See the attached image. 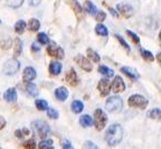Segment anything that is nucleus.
<instances>
[{
    "mask_svg": "<svg viewBox=\"0 0 161 149\" xmlns=\"http://www.w3.org/2000/svg\"><path fill=\"white\" fill-rule=\"evenodd\" d=\"M47 116L52 119H57L59 115H58L57 110L54 109V108H47Z\"/></svg>",
    "mask_w": 161,
    "mask_h": 149,
    "instance_id": "36",
    "label": "nucleus"
},
{
    "mask_svg": "<svg viewBox=\"0 0 161 149\" xmlns=\"http://www.w3.org/2000/svg\"><path fill=\"white\" fill-rule=\"evenodd\" d=\"M38 149H54L53 140L47 139V140H43V141H40L39 145H38Z\"/></svg>",
    "mask_w": 161,
    "mask_h": 149,
    "instance_id": "30",
    "label": "nucleus"
},
{
    "mask_svg": "<svg viewBox=\"0 0 161 149\" xmlns=\"http://www.w3.org/2000/svg\"><path fill=\"white\" fill-rule=\"evenodd\" d=\"M75 62L77 64L78 66H80V68L83 70H85V71L90 72L92 71V69H93V65L91 64V61L87 59V58H85L84 56L82 55H77L75 57Z\"/></svg>",
    "mask_w": 161,
    "mask_h": 149,
    "instance_id": "8",
    "label": "nucleus"
},
{
    "mask_svg": "<svg viewBox=\"0 0 161 149\" xmlns=\"http://www.w3.org/2000/svg\"><path fill=\"white\" fill-rule=\"evenodd\" d=\"M108 11H110V13H112V16H113V17H116V18L119 17L118 11H116V10H114L113 8H108Z\"/></svg>",
    "mask_w": 161,
    "mask_h": 149,
    "instance_id": "46",
    "label": "nucleus"
},
{
    "mask_svg": "<svg viewBox=\"0 0 161 149\" xmlns=\"http://www.w3.org/2000/svg\"><path fill=\"white\" fill-rule=\"evenodd\" d=\"M25 29H26V23L25 21H24V20H18L15 25V31L16 33H19V35H21V33H24Z\"/></svg>",
    "mask_w": 161,
    "mask_h": 149,
    "instance_id": "28",
    "label": "nucleus"
},
{
    "mask_svg": "<svg viewBox=\"0 0 161 149\" xmlns=\"http://www.w3.org/2000/svg\"><path fill=\"white\" fill-rule=\"evenodd\" d=\"M3 98L7 102H16L17 100V91L15 88H9L3 95Z\"/></svg>",
    "mask_w": 161,
    "mask_h": 149,
    "instance_id": "15",
    "label": "nucleus"
},
{
    "mask_svg": "<svg viewBox=\"0 0 161 149\" xmlns=\"http://www.w3.org/2000/svg\"><path fill=\"white\" fill-rule=\"evenodd\" d=\"M121 71L123 72L125 76H128L130 79H132V80L139 79V74L136 71V70L132 69V68H130V67H122V68H121Z\"/></svg>",
    "mask_w": 161,
    "mask_h": 149,
    "instance_id": "17",
    "label": "nucleus"
},
{
    "mask_svg": "<svg viewBox=\"0 0 161 149\" xmlns=\"http://www.w3.org/2000/svg\"><path fill=\"white\" fill-rule=\"evenodd\" d=\"M147 116L150 118V119L157 120V121H161V109L159 108H154V109H151L148 111Z\"/></svg>",
    "mask_w": 161,
    "mask_h": 149,
    "instance_id": "20",
    "label": "nucleus"
},
{
    "mask_svg": "<svg viewBox=\"0 0 161 149\" xmlns=\"http://www.w3.org/2000/svg\"><path fill=\"white\" fill-rule=\"evenodd\" d=\"M123 139V129L119 124L111 125L105 132V141L110 147L119 145Z\"/></svg>",
    "mask_w": 161,
    "mask_h": 149,
    "instance_id": "1",
    "label": "nucleus"
},
{
    "mask_svg": "<svg viewBox=\"0 0 161 149\" xmlns=\"http://www.w3.org/2000/svg\"><path fill=\"white\" fill-rule=\"evenodd\" d=\"M36 76H37V74H36V70L33 67L25 68V70L23 72V79L25 82H29L31 80H34L36 78Z\"/></svg>",
    "mask_w": 161,
    "mask_h": 149,
    "instance_id": "13",
    "label": "nucleus"
},
{
    "mask_svg": "<svg viewBox=\"0 0 161 149\" xmlns=\"http://www.w3.org/2000/svg\"><path fill=\"white\" fill-rule=\"evenodd\" d=\"M116 9H118L119 13L123 16L124 18H126V19L131 18L134 13V10H133V8H132V6L129 5V3H119V5L116 6Z\"/></svg>",
    "mask_w": 161,
    "mask_h": 149,
    "instance_id": "7",
    "label": "nucleus"
},
{
    "mask_svg": "<svg viewBox=\"0 0 161 149\" xmlns=\"http://www.w3.org/2000/svg\"><path fill=\"white\" fill-rule=\"evenodd\" d=\"M93 122L95 125L96 130H102L104 129V127L106 126V122H108V116L102 109H96L94 111V119Z\"/></svg>",
    "mask_w": 161,
    "mask_h": 149,
    "instance_id": "4",
    "label": "nucleus"
},
{
    "mask_svg": "<svg viewBox=\"0 0 161 149\" xmlns=\"http://www.w3.org/2000/svg\"><path fill=\"white\" fill-rule=\"evenodd\" d=\"M55 96L59 101H65L68 97V90L65 87H58L55 90Z\"/></svg>",
    "mask_w": 161,
    "mask_h": 149,
    "instance_id": "16",
    "label": "nucleus"
},
{
    "mask_svg": "<svg viewBox=\"0 0 161 149\" xmlns=\"http://www.w3.org/2000/svg\"><path fill=\"white\" fill-rule=\"evenodd\" d=\"M47 54L50 57L57 58V59H63L64 58V50L55 44H52L50 46H48Z\"/></svg>",
    "mask_w": 161,
    "mask_h": 149,
    "instance_id": "9",
    "label": "nucleus"
},
{
    "mask_svg": "<svg viewBox=\"0 0 161 149\" xmlns=\"http://www.w3.org/2000/svg\"><path fill=\"white\" fill-rule=\"evenodd\" d=\"M38 3H39V0H31L30 5H31V6H35V5H38Z\"/></svg>",
    "mask_w": 161,
    "mask_h": 149,
    "instance_id": "48",
    "label": "nucleus"
},
{
    "mask_svg": "<svg viewBox=\"0 0 161 149\" xmlns=\"http://www.w3.org/2000/svg\"><path fill=\"white\" fill-rule=\"evenodd\" d=\"M62 71V64L58 61H52L49 65V72L53 76H58Z\"/></svg>",
    "mask_w": 161,
    "mask_h": 149,
    "instance_id": "18",
    "label": "nucleus"
},
{
    "mask_svg": "<svg viewBox=\"0 0 161 149\" xmlns=\"http://www.w3.org/2000/svg\"><path fill=\"white\" fill-rule=\"evenodd\" d=\"M5 126H6V119L3 118V117L0 116V130L3 129V128H5Z\"/></svg>",
    "mask_w": 161,
    "mask_h": 149,
    "instance_id": "45",
    "label": "nucleus"
},
{
    "mask_svg": "<svg viewBox=\"0 0 161 149\" xmlns=\"http://www.w3.org/2000/svg\"><path fill=\"white\" fill-rule=\"evenodd\" d=\"M62 147H63V149H72V144H70L68 140H63V142H62Z\"/></svg>",
    "mask_w": 161,
    "mask_h": 149,
    "instance_id": "42",
    "label": "nucleus"
},
{
    "mask_svg": "<svg viewBox=\"0 0 161 149\" xmlns=\"http://www.w3.org/2000/svg\"><path fill=\"white\" fill-rule=\"evenodd\" d=\"M128 104L130 107H136V108H140V109H144L148 106V99L141 95H132L128 100Z\"/></svg>",
    "mask_w": 161,
    "mask_h": 149,
    "instance_id": "5",
    "label": "nucleus"
},
{
    "mask_svg": "<svg viewBox=\"0 0 161 149\" xmlns=\"http://www.w3.org/2000/svg\"><path fill=\"white\" fill-rule=\"evenodd\" d=\"M24 3V0H10L9 1V6L13 8H17L19 6H21Z\"/></svg>",
    "mask_w": 161,
    "mask_h": 149,
    "instance_id": "40",
    "label": "nucleus"
},
{
    "mask_svg": "<svg viewBox=\"0 0 161 149\" xmlns=\"http://www.w3.org/2000/svg\"><path fill=\"white\" fill-rule=\"evenodd\" d=\"M24 147H25V149H35L36 148L35 139H29L26 142H24Z\"/></svg>",
    "mask_w": 161,
    "mask_h": 149,
    "instance_id": "38",
    "label": "nucleus"
},
{
    "mask_svg": "<svg viewBox=\"0 0 161 149\" xmlns=\"http://www.w3.org/2000/svg\"><path fill=\"white\" fill-rule=\"evenodd\" d=\"M35 105H36V108L38 110H47L48 108V104L46 100H43V99H37L35 101Z\"/></svg>",
    "mask_w": 161,
    "mask_h": 149,
    "instance_id": "32",
    "label": "nucleus"
},
{
    "mask_svg": "<svg viewBox=\"0 0 161 149\" xmlns=\"http://www.w3.org/2000/svg\"><path fill=\"white\" fill-rule=\"evenodd\" d=\"M97 70H98V72H100V74H102L103 76H105V77H108V78L113 77V76H114L113 70L111 69V68L106 67V66H100Z\"/></svg>",
    "mask_w": 161,
    "mask_h": 149,
    "instance_id": "25",
    "label": "nucleus"
},
{
    "mask_svg": "<svg viewBox=\"0 0 161 149\" xmlns=\"http://www.w3.org/2000/svg\"><path fill=\"white\" fill-rule=\"evenodd\" d=\"M86 52H87V57L90 58V59L92 60L93 62H100L101 57H100V55H98L97 52L95 51V50L88 48V49L86 50Z\"/></svg>",
    "mask_w": 161,
    "mask_h": 149,
    "instance_id": "26",
    "label": "nucleus"
},
{
    "mask_svg": "<svg viewBox=\"0 0 161 149\" xmlns=\"http://www.w3.org/2000/svg\"><path fill=\"white\" fill-rule=\"evenodd\" d=\"M23 51V42L19 38L15 40V47H14V56L15 57H19Z\"/></svg>",
    "mask_w": 161,
    "mask_h": 149,
    "instance_id": "24",
    "label": "nucleus"
},
{
    "mask_svg": "<svg viewBox=\"0 0 161 149\" xmlns=\"http://www.w3.org/2000/svg\"><path fill=\"white\" fill-rule=\"evenodd\" d=\"M80 126L84 127V128H87V127L92 126L93 119H92V117L88 116V115H83V116H80Z\"/></svg>",
    "mask_w": 161,
    "mask_h": 149,
    "instance_id": "21",
    "label": "nucleus"
},
{
    "mask_svg": "<svg viewBox=\"0 0 161 149\" xmlns=\"http://www.w3.org/2000/svg\"><path fill=\"white\" fill-rule=\"evenodd\" d=\"M97 89H98V91H100L101 96H103V97L108 96V92H110V89H111V84H110V80H108V77L103 78V79H101L100 81H98Z\"/></svg>",
    "mask_w": 161,
    "mask_h": 149,
    "instance_id": "10",
    "label": "nucleus"
},
{
    "mask_svg": "<svg viewBox=\"0 0 161 149\" xmlns=\"http://www.w3.org/2000/svg\"><path fill=\"white\" fill-rule=\"evenodd\" d=\"M105 18H106V13L104 11H98L96 13V20L97 21H103V20H105Z\"/></svg>",
    "mask_w": 161,
    "mask_h": 149,
    "instance_id": "41",
    "label": "nucleus"
},
{
    "mask_svg": "<svg viewBox=\"0 0 161 149\" xmlns=\"http://www.w3.org/2000/svg\"><path fill=\"white\" fill-rule=\"evenodd\" d=\"M65 81L67 82L69 86H77V85L80 84L77 74H76V71L73 69V68H72V69H69L67 72H66Z\"/></svg>",
    "mask_w": 161,
    "mask_h": 149,
    "instance_id": "12",
    "label": "nucleus"
},
{
    "mask_svg": "<svg viewBox=\"0 0 161 149\" xmlns=\"http://www.w3.org/2000/svg\"><path fill=\"white\" fill-rule=\"evenodd\" d=\"M141 56H142V58H143L146 61L148 62H152L154 60V57L153 55H152V52L148 51V50H144V49H141Z\"/></svg>",
    "mask_w": 161,
    "mask_h": 149,
    "instance_id": "29",
    "label": "nucleus"
},
{
    "mask_svg": "<svg viewBox=\"0 0 161 149\" xmlns=\"http://www.w3.org/2000/svg\"><path fill=\"white\" fill-rule=\"evenodd\" d=\"M95 33H97L98 36H103V37H106L108 35V28L103 25H97L95 27Z\"/></svg>",
    "mask_w": 161,
    "mask_h": 149,
    "instance_id": "31",
    "label": "nucleus"
},
{
    "mask_svg": "<svg viewBox=\"0 0 161 149\" xmlns=\"http://www.w3.org/2000/svg\"><path fill=\"white\" fill-rule=\"evenodd\" d=\"M83 149H100L93 141H90V140H86L83 145Z\"/></svg>",
    "mask_w": 161,
    "mask_h": 149,
    "instance_id": "39",
    "label": "nucleus"
},
{
    "mask_svg": "<svg viewBox=\"0 0 161 149\" xmlns=\"http://www.w3.org/2000/svg\"><path fill=\"white\" fill-rule=\"evenodd\" d=\"M157 60H158V62L160 64V66H161V52H159L158 55H157Z\"/></svg>",
    "mask_w": 161,
    "mask_h": 149,
    "instance_id": "47",
    "label": "nucleus"
},
{
    "mask_svg": "<svg viewBox=\"0 0 161 149\" xmlns=\"http://www.w3.org/2000/svg\"><path fill=\"white\" fill-rule=\"evenodd\" d=\"M37 39H38V41L42 44V45H48V44H49V38H48V36L46 35L45 33H38Z\"/></svg>",
    "mask_w": 161,
    "mask_h": 149,
    "instance_id": "33",
    "label": "nucleus"
},
{
    "mask_svg": "<svg viewBox=\"0 0 161 149\" xmlns=\"http://www.w3.org/2000/svg\"><path fill=\"white\" fill-rule=\"evenodd\" d=\"M159 38H160V41H161V31H160V33H159Z\"/></svg>",
    "mask_w": 161,
    "mask_h": 149,
    "instance_id": "49",
    "label": "nucleus"
},
{
    "mask_svg": "<svg viewBox=\"0 0 161 149\" xmlns=\"http://www.w3.org/2000/svg\"><path fill=\"white\" fill-rule=\"evenodd\" d=\"M70 5H72V9L74 10V13H75L76 17L78 19H83L84 18V11L80 7V5L77 3V0H70Z\"/></svg>",
    "mask_w": 161,
    "mask_h": 149,
    "instance_id": "14",
    "label": "nucleus"
},
{
    "mask_svg": "<svg viewBox=\"0 0 161 149\" xmlns=\"http://www.w3.org/2000/svg\"><path fill=\"white\" fill-rule=\"evenodd\" d=\"M1 45H3V49H8V48L10 47V45H11V40H10V39L6 40V41H5V42H3Z\"/></svg>",
    "mask_w": 161,
    "mask_h": 149,
    "instance_id": "43",
    "label": "nucleus"
},
{
    "mask_svg": "<svg viewBox=\"0 0 161 149\" xmlns=\"http://www.w3.org/2000/svg\"><path fill=\"white\" fill-rule=\"evenodd\" d=\"M39 28H40L39 21H38L37 19H35V18H31V19L29 20V23H28V29H29L30 31H37Z\"/></svg>",
    "mask_w": 161,
    "mask_h": 149,
    "instance_id": "27",
    "label": "nucleus"
},
{
    "mask_svg": "<svg viewBox=\"0 0 161 149\" xmlns=\"http://www.w3.org/2000/svg\"><path fill=\"white\" fill-rule=\"evenodd\" d=\"M84 9L87 11L90 15H92V16H96V13H98V10H97V8H96V6L94 5L91 0H86L85 1V3H84Z\"/></svg>",
    "mask_w": 161,
    "mask_h": 149,
    "instance_id": "19",
    "label": "nucleus"
},
{
    "mask_svg": "<svg viewBox=\"0 0 161 149\" xmlns=\"http://www.w3.org/2000/svg\"><path fill=\"white\" fill-rule=\"evenodd\" d=\"M115 37H116V39L119 40V42H120V44H121V46H122V47H123L124 49L126 50V52H128V54H129V52H130V46H129L128 44H126V41L123 39V38H122V36L116 35Z\"/></svg>",
    "mask_w": 161,
    "mask_h": 149,
    "instance_id": "35",
    "label": "nucleus"
},
{
    "mask_svg": "<svg viewBox=\"0 0 161 149\" xmlns=\"http://www.w3.org/2000/svg\"><path fill=\"white\" fill-rule=\"evenodd\" d=\"M126 35L130 37V39L133 42H136V44H140V38L138 37L136 33H132V31H130V30H126Z\"/></svg>",
    "mask_w": 161,
    "mask_h": 149,
    "instance_id": "37",
    "label": "nucleus"
},
{
    "mask_svg": "<svg viewBox=\"0 0 161 149\" xmlns=\"http://www.w3.org/2000/svg\"><path fill=\"white\" fill-rule=\"evenodd\" d=\"M111 87H112V90H113L115 94H119V92H122L125 90V84H124L122 77L116 76V77L114 78L112 85H111Z\"/></svg>",
    "mask_w": 161,
    "mask_h": 149,
    "instance_id": "11",
    "label": "nucleus"
},
{
    "mask_svg": "<svg viewBox=\"0 0 161 149\" xmlns=\"http://www.w3.org/2000/svg\"><path fill=\"white\" fill-rule=\"evenodd\" d=\"M26 90H27L28 94L31 96V97H36L38 95V89H37V86L31 82H26Z\"/></svg>",
    "mask_w": 161,
    "mask_h": 149,
    "instance_id": "22",
    "label": "nucleus"
},
{
    "mask_svg": "<svg viewBox=\"0 0 161 149\" xmlns=\"http://www.w3.org/2000/svg\"><path fill=\"white\" fill-rule=\"evenodd\" d=\"M19 68H20V62L14 58V59H9L8 61L5 62L3 71L7 76H13V74H15L19 70Z\"/></svg>",
    "mask_w": 161,
    "mask_h": 149,
    "instance_id": "6",
    "label": "nucleus"
},
{
    "mask_svg": "<svg viewBox=\"0 0 161 149\" xmlns=\"http://www.w3.org/2000/svg\"><path fill=\"white\" fill-rule=\"evenodd\" d=\"M31 129L35 134H37L38 136L44 139L46 137L49 135V131H50V128L48 126L47 122L43 121V120H36V121H33L31 122Z\"/></svg>",
    "mask_w": 161,
    "mask_h": 149,
    "instance_id": "2",
    "label": "nucleus"
},
{
    "mask_svg": "<svg viewBox=\"0 0 161 149\" xmlns=\"http://www.w3.org/2000/svg\"><path fill=\"white\" fill-rule=\"evenodd\" d=\"M72 110H73V112H75V114H80V112L83 111L84 109V105L82 101H80V100H74L73 102H72Z\"/></svg>",
    "mask_w": 161,
    "mask_h": 149,
    "instance_id": "23",
    "label": "nucleus"
},
{
    "mask_svg": "<svg viewBox=\"0 0 161 149\" xmlns=\"http://www.w3.org/2000/svg\"><path fill=\"white\" fill-rule=\"evenodd\" d=\"M29 135V130L27 129V128H23V129H18L15 131V136L17 137V138H23V137L25 136H28Z\"/></svg>",
    "mask_w": 161,
    "mask_h": 149,
    "instance_id": "34",
    "label": "nucleus"
},
{
    "mask_svg": "<svg viewBox=\"0 0 161 149\" xmlns=\"http://www.w3.org/2000/svg\"><path fill=\"white\" fill-rule=\"evenodd\" d=\"M31 50H33L34 52H38L40 50V48L36 42H33V45H31Z\"/></svg>",
    "mask_w": 161,
    "mask_h": 149,
    "instance_id": "44",
    "label": "nucleus"
},
{
    "mask_svg": "<svg viewBox=\"0 0 161 149\" xmlns=\"http://www.w3.org/2000/svg\"><path fill=\"white\" fill-rule=\"evenodd\" d=\"M105 107L108 112L116 114V112H120L122 110L123 101L119 96H112V97L108 98V100L105 102Z\"/></svg>",
    "mask_w": 161,
    "mask_h": 149,
    "instance_id": "3",
    "label": "nucleus"
}]
</instances>
